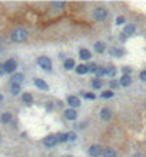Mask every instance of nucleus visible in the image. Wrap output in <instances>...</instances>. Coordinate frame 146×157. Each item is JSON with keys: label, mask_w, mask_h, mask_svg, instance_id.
I'll return each instance as SVG.
<instances>
[{"label": "nucleus", "mask_w": 146, "mask_h": 157, "mask_svg": "<svg viewBox=\"0 0 146 157\" xmlns=\"http://www.w3.org/2000/svg\"><path fill=\"white\" fill-rule=\"evenodd\" d=\"M89 154L92 157H99L103 154V149L100 147L99 144H93V146H90V149H89Z\"/></svg>", "instance_id": "39448f33"}, {"label": "nucleus", "mask_w": 146, "mask_h": 157, "mask_svg": "<svg viewBox=\"0 0 146 157\" xmlns=\"http://www.w3.org/2000/svg\"><path fill=\"white\" fill-rule=\"evenodd\" d=\"M106 74L107 76H110V77L116 76V69H115V67H109V69H106Z\"/></svg>", "instance_id": "b1692460"}, {"label": "nucleus", "mask_w": 146, "mask_h": 157, "mask_svg": "<svg viewBox=\"0 0 146 157\" xmlns=\"http://www.w3.org/2000/svg\"><path fill=\"white\" fill-rule=\"evenodd\" d=\"M118 83H116V81H110V87H112V89H116V87H118Z\"/></svg>", "instance_id": "c9c22d12"}, {"label": "nucleus", "mask_w": 146, "mask_h": 157, "mask_svg": "<svg viewBox=\"0 0 146 157\" xmlns=\"http://www.w3.org/2000/svg\"><path fill=\"white\" fill-rule=\"evenodd\" d=\"M135 30H136L135 24H127V26L125 27V30H123V34H126V36H130V34H133V33H135Z\"/></svg>", "instance_id": "2eb2a0df"}, {"label": "nucleus", "mask_w": 146, "mask_h": 157, "mask_svg": "<svg viewBox=\"0 0 146 157\" xmlns=\"http://www.w3.org/2000/svg\"><path fill=\"white\" fill-rule=\"evenodd\" d=\"M96 74H98V76H105V74H106V69H103V67H98V69H96Z\"/></svg>", "instance_id": "393cba45"}, {"label": "nucleus", "mask_w": 146, "mask_h": 157, "mask_svg": "<svg viewBox=\"0 0 146 157\" xmlns=\"http://www.w3.org/2000/svg\"><path fill=\"white\" fill-rule=\"evenodd\" d=\"M10 87H12V93H13L14 96H17L20 92V86L16 84V83H10Z\"/></svg>", "instance_id": "6ab92c4d"}, {"label": "nucleus", "mask_w": 146, "mask_h": 157, "mask_svg": "<svg viewBox=\"0 0 146 157\" xmlns=\"http://www.w3.org/2000/svg\"><path fill=\"white\" fill-rule=\"evenodd\" d=\"M1 100H3V96H1V94H0V101H1Z\"/></svg>", "instance_id": "4c0bfd02"}, {"label": "nucleus", "mask_w": 146, "mask_h": 157, "mask_svg": "<svg viewBox=\"0 0 146 157\" xmlns=\"http://www.w3.org/2000/svg\"><path fill=\"white\" fill-rule=\"evenodd\" d=\"M57 140H59V141H67V134H59V136H57Z\"/></svg>", "instance_id": "c756f323"}, {"label": "nucleus", "mask_w": 146, "mask_h": 157, "mask_svg": "<svg viewBox=\"0 0 146 157\" xmlns=\"http://www.w3.org/2000/svg\"><path fill=\"white\" fill-rule=\"evenodd\" d=\"M67 103H69L70 107H79L80 100H79V97H76V96H67Z\"/></svg>", "instance_id": "0eeeda50"}, {"label": "nucleus", "mask_w": 146, "mask_h": 157, "mask_svg": "<svg viewBox=\"0 0 146 157\" xmlns=\"http://www.w3.org/2000/svg\"><path fill=\"white\" fill-rule=\"evenodd\" d=\"M10 39L14 43H22V41H25L27 39V32L25 29H20V27L19 29H14L12 32V34H10Z\"/></svg>", "instance_id": "f257e3e1"}, {"label": "nucleus", "mask_w": 146, "mask_h": 157, "mask_svg": "<svg viewBox=\"0 0 146 157\" xmlns=\"http://www.w3.org/2000/svg\"><path fill=\"white\" fill-rule=\"evenodd\" d=\"M37 64H39L42 69L47 70V72H50V70H52V61H50L49 57H45V56L39 57V59H37Z\"/></svg>", "instance_id": "f03ea898"}, {"label": "nucleus", "mask_w": 146, "mask_h": 157, "mask_svg": "<svg viewBox=\"0 0 146 157\" xmlns=\"http://www.w3.org/2000/svg\"><path fill=\"white\" fill-rule=\"evenodd\" d=\"M87 69H89V72H93V73H95V72H96V69H98V66L95 64V63H90V64L87 66Z\"/></svg>", "instance_id": "cd10ccee"}, {"label": "nucleus", "mask_w": 146, "mask_h": 157, "mask_svg": "<svg viewBox=\"0 0 146 157\" xmlns=\"http://www.w3.org/2000/svg\"><path fill=\"white\" fill-rule=\"evenodd\" d=\"M110 53H112V56H115V57H120V56L123 54V52H122V50H119V49H112V50H110Z\"/></svg>", "instance_id": "5701e85b"}, {"label": "nucleus", "mask_w": 146, "mask_h": 157, "mask_svg": "<svg viewBox=\"0 0 146 157\" xmlns=\"http://www.w3.org/2000/svg\"><path fill=\"white\" fill-rule=\"evenodd\" d=\"M67 140H70V141H73V140H76V133H73V131H70V133H67Z\"/></svg>", "instance_id": "bb28decb"}, {"label": "nucleus", "mask_w": 146, "mask_h": 157, "mask_svg": "<svg viewBox=\"0 0 146 157\" xmlns=\"http://www.w3.org/2000/svg\"><path fill=\"white\" fill-rule=\"evenodd\" d=\"M4 73H6V72H4V66H3V64H0V76H3Z\"/></svg>", "instance_id": "f704fd0d"}, {"label": "nucleus", "mask_w": 146, "mask_h": 157, "mask_svg": "<svg viewBox=\"0 0 146 157\" xmlns=\"http://www.w3.org/2000/svg\"><path fill=\"white\" fill-rule=\"evenodd\" d=\"M76 72L79 73V74H85V73L89 72V69H87V66L80 64V66H77V67H76Z\"/></svg>", "instance_id": "a211bd4d"}, {"label": "nucleus", "mask_w": 146, "mask_h": 157, "mask_svg": "<svg viewBox=\"0 0 146 157\" xmlns=\"http://www.w3.org/2000/svg\"><path fill=\"white\" fill-rule=\"evenodd\" d=\"M22 100H23V103H26L27 106H30L32 103H33V97H32V94H30V93H23Z\"/></svg>", "instance_id": "f8f14e48"}, {"label": "nucleus", "mask_w": 146, "mask_h": 157, "mask_svg": "<svg viewBox=\"0 0 146 157\" xmlns=\"http://www.w3.org/2000/svg\"><path fill=\"white\" fill-rule=\"evenodd\" d=\"M95 50L98 53H103L105 52V44L103 43H100V41H98L96 44H95Z\"/></svg>", "instance_id": "aec40b11"}, {"label": "nucleus", "mask_w": 146, "mask_h": 157, "mask_svg": "<svg viewBox=\"0 0 146 157\" xmlns=\"http://www.w3.org/2000/svg\"><path fill=\"white\" fill-rule=\"evenodd\" d=\"M103 157H116V151L113 149H105L103 150Z\"/></svg>", "instance_id": "dca6fc26"}, {"label": "nucleus", "mask_w": 146, "mask_h": 157, "mask_svg": "<svg viewBox=\"0 0 146 157\" xmlns=\"http://www.w3.org/2000/svg\"><path fill=\"white\" fill-rule=\"evenodd\" d=\"M130 83H132V78H130V76L123 74V76L120 77V84H122V86H129Z\"/></svg>", "instance_id": "4468645a"}, {"label": "nucleus", "mask_w": 146, "mask_h": 157, "mask_svg": "<svg viewBox=\"0 0 146 157\" xmlns=\"http://www.w3.org/2000/svg\"><path fill=\"white\" fill-rule=\"evenodd\" d=\"M73 67H74V61H73L72 59L65 60V69H66V70H72Z\"/></svg>", "instance_id": "f3484780"}, {"label": "nucleus", "mask_w": 146, "mask_h": 157, "mask_svg": "<svg viewBox=\"0 0 146 157\" xmlns=\"http://www.w3.org/2000/svg\"><path fill=\"white\" fill-rule=\"evenodd\" d=\"M132 72V70H130V69H129V67H123V73H125V74H127V76H129V73Z\"/></svg>", "instance_id": "72a5a7b5"}, {"label": "nucleus", "mask_w": 146, "mask_h": 157, "mask_svg": "<svg viewBox=\"0 0 146 157\" xmlns=\"http://www.w3.org/2000/svg\"><path fill=\"white\" fill-rule=\"evenodd\" d=\"M85 97L89 98V100H95V97H96V96H95L93 93H86V94H85Z\"/></svg>", "instance_id": "2f4dec72"}, {"label": "nucleus", "mask_w": 146, "mask_h": 157, "mask_svg": "<svg viewBox=\"0 0 146 157\" xmlns=\"http://www.w3.org/2000/svg\"><path fill=\"white\" fill-rule=\"evenodd\" d=\"M116 23H118V24H123V23H125V17H123V16H119V17L116 19Z\"/></svg>", "instance_id": "7c9ffc66"}, {"label": "nucleus", "mask_w": 146, "mask_h": 157, "mask_svg": "<svg viewBox=\"0 0 146 157\" xmlns=\"http://www.w3.org/2000/svg\"><path fill=\"white\" fill-rule=\"evenodd\" d=\"M23 78H25V77H23V74H22V73H14L13 76H12V81H10V83H16V84H19Z\"/></svg>", "instance_id": "ddd939ff"}, {"label": "nucleus", "mask_w": 146, "mask_h": 157, "mask_svg": "<svg viewBox=\"0 0 146 157\" xmlns=\"http://www.w3.org/2000/svg\"><path fill=\"white\" fill-rule=\"evenodd\" d=\"M3 66H4V72L6 73H14V70L17 69V63L13 59H9Z\"/></svg>", "instance_id": "20e7f679"}, {"label": "nucleus", "mask_w": 146, "mask_h": 157, "mask_svg": "<svg viewBox=\"0 0 146 157\" xmlns=\"http://www.w3.org/2000/svg\"><path fill=\"white\" fill-rule=\"evenodd\" d=\"M70 157H72V156H70Z\"/></svg>", "instance_id": "58836bf2"}, {"label": "nucleus", "mask_w": 146, "mask_h": 157, "mask_svg": "<svg viewBox=\"0 0 146 157\" xmlns=\"http://www.w3.org/2000/svg\"><path fill=\"white\" fill-rule=\"evenodd\" d=\"M133 157H145V156H143V154H140V153H136Z\"/></svg>", "instance_id": "e433bc0d"}, {"label": "nucleus", "mask_w": 146, "mask_h": 157, "mask_svg": "<svg viewBox=\"0 0 146 157\" xmlns=\"http://www.w3.org/2000/svg\"><path fill=\"white\" fill-rule=\"evenodd\" d=\"M113 96V92H103L102 93V97H105V98H110Z\"/></svg>", "instance_id": "c85d7f7f"}, {"label": "nucleus", "mask_w": 146, "mask_h": 157, "mask_svg": "<svg viewBox=\"0 0 146 157\" xmlns=\"http://www.w3.org/2000/svg\"><path fill=\"white\" fill-rule=\"evenodd\" d=\"M79 56H80V59H83V60H89L92 57V54H90V52H89L87 49H80Z\"/></svg>", "instance_id": "1a4fd4ad"}, {"label": "nucleus", "mask_w": 146, "mask_h": 157, "mask_svg": "<svg viewBox=\"0 0 146 157\" xmlns=\"http://www.w3.org/2000/svg\"><path fill=\"white\" fill-rule=\"evenodd\" d=\"M140 80L146 81V70H145V72H142V73H140Z\"/></svg>", "instance_id": "473e14b6"}, {"label": "nucleus", "mask_w": 146, "mask_h": 157, "mask_svg": "<svg viewBox=\"0 0 146 157\" xmlns=\"http://www.w3.org/2000/svg\"><path fill=\"white\" fill-rule=\"evenodd\" d=\"M34 86L42 89V90H47V89H49V86L46 84V81H43L42 78H34Z\"/></svg>", "instance_id": "6e6552de"}, {"label": "nucleus", "mask_w": 146, "mask_h": 157, "mask_svg": "<svg viewBox=\"0 0 146 157\" xmlns=\"http://www.w3.org/2000/svg\"><path fill=\"white\" fill-rule=\"evenodd\" d=\"M93 16H95V19L96 20L103 21V20L107 17V10L106 9H103V7H98V9L93 12Z\"/></svg>", "instance_id": "7ed1b4c3"}, {"label": "nucleus", "mask_w": 146, "mask_h": 157, "mask_svg": "<svg viewBox=\"0 0 146 157\" xmlns=\"http://www.w3.org/2000/svg\"><path fill=\"white\" fill-rule=\"evenodd\" d=\"M57 136H49V137H46V140H45V146L46 147H53V146H56L57 144Z\"/></svg>", "instance_id": "423d86ee"}, {"label": "nucleus", "mask_w": 146, "mask_h": 157, "mask_svg": "<svg viewBox=\"0 0 146 157\" xmlns=\"http://www.w3.org/2000/svg\"><path fill=\"white\" fill-rule=\"evenodd\" d=\"M1 121H3V123H9V121H12V114H10V113H4V114H1Z\"/></svg>", "instance_id": "4be33fe9"}, {"label": "nucleus", "mask_w": 146, "mask_h": 157, "mask_svg": "<svg viewBox=\"0 0 146 157\" xmlns=\"http://www.w3.org/2000/svg\"><path fill=\"white\" fill-rule=\"evenodd\" d=\"M92 87L93 89H100V87H102V80H100V78H93Z\"/></svg>", "instance_id": "412c9836"}, {"label": "nucleus", "mask_w": 146, "mask_h": 157, "mask_svg": "<svg viewBox=\"0 0 146 157\" xmlns=\"http://www.w3.org/2000/svg\"><path fill=\"white\" fill-rule=\"evenodd\" d=\"M52 6L56 7V9H62V7H65V3H62V1H54V3H52Z\"/></svg>", "instance_id": "a878e982"}, {"label": "nucleus", "mask_w": 146, "mask_h": 157, "mask_svg": "<svg viewBox=\"0 0 146 157\" xmlns=\"http://www.w3.org/2000/svg\"><path fill=\"white\" fill-rule=\"evenodd\" d=\"M65 116H66V118H69V120H74V118L77 117V113H76V110H73V109H67V110L65 111Z\"/></svg>", "instance_id": "9b49d317"}, {"label": "nucleus", "mask_w": 146, "mask_h": 157, "mask_svg": "<svg viewBox=\"0 0 146 157\" xmlns=\"http://www.w3.org/2000/svg\"><path fill=\"white\" fill-rule=\"evenodd\" d=\"M100 117L103 118V120H109V118L112 117L110 109H102V110H100Z\"/></svg>", "instance_id": "9d476101"}]
</instances>
